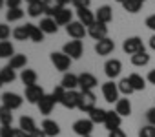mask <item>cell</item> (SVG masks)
I'll use <instances>...</instances> for the list:
<instances>
[{
    "mask_svg": "<svg viewBox=\"0 0 155 137\" xmlns=\"http://www.w3.org/2000/svg\"><path fill=\"white\" fill-rule=\"evenodd\" d=\"M108 137H126V133H124V130H120V128H117V130H113V132H110V135Z\"/></svg>",
    "mask_w": 155,
    "mask_h": 137,
    "instance_id": "48",
    "label": "cell"
},
{
    "mask_svg": "<svg viewBox=\"0 0 155 137\" xmlns=\"http://www.w3.org/2000/svg\"><path fill=\"white\" fill-rule=\"evenodd\" d=\"M150 48H151V49L155 51V35H153V37L150 38Z\"/></svg>",
    "mask_w": 155,
    "mask_h": 137,
    "instance_id": "52",
    "label": "cell"
},
{
    "mask_svg": "<svg viewBox=\"0 0 155 137\" xmlns=\"http://www.w3.org/2000/svg\"><path fill=\"white\" fill-rule=\"evenodd\" d=\"M120 122H122V117H120L117 112H108L106 121H104V126H106L108 132H113V130L120 128Z\"/></svg>",
    "mask_w": 155,
    "mask_h": 137,
    "instance_id": "18",
    "label": "cell"
},
{
    "mask_svg": "<svg viewBox=\"0 0 155 137\" xmlns=\"http://www.w3.org/2000/svg\"><path fill=\"white\" fill-rule=\"evenodd\" d=\"M122 49H124V53H128V55H135V53L142 51V49H144L142 38H140V37H128V38L122 42Z\"/></svg>",
    "mask_w": 155,
    "mask_h": 137,
    "instance_id": "4",
    "label": "cell"
},
{
    "mask_svg": "<svg viewBox=\"0 0 155 137\" xmlns=\"http://www.w3.org/2000/svg\"><path fill=\"white\" fill-rule=\"evenodd\" d=\"M146 26H148L151 31H155V15H150V17L146 18Z\"/></svg>",
    "mask_w": 155,
    "mask_h": 137,
    "instance_id": "47",
    "label": "cell"
},
{
    "mask_svg": "<svg viewBox=\"0 0 155 137\" xmlns=\"http://www.w3.org/2000/svg\"><path fill=\"white\" fill-rule=\"evenodd\" d=\"M22 102H24V99H22L18 93H13V92H6V93L2 95V106L9 108L11 112H13V110H18V108L22 106Z\"/></svg>",
    "mask_w": 155,
    "mask_h": 137,
    "instance_id": "7",
    "label": "cell"
},
{
    "mask_svg": "<svg viewBox=\"0 0 155 137\" xmlns=\"http://www.w3.org/2000/svg\"><path fill=\"white\" fill-rule=\"evenodd\" d=\"M38 28L42 29V33H44V35H53V33H57V29H58V26H57L55 18H51V17H44V18L40 20Z\"/></svg>",
    "mask_w": 155,
    "mask_h": 137,
    "instance_id": "20",
    "label": "cell"
},
{
    "mask_svg": "<svg viewBox=\"0 0 155 137\" xmlns=\"http://www.w3.org/2000/svg\"><path fill=\"white\" fill-rule=\"evenodd\" d=\"M73 132L79 137H90L93 132V122L90 119H79L73 122Z\"/></svg>",
    "mask_w": 155,
    "mask_h": 137,
    "instance_id": "6",
    "label": "cell"
},
{
    "mask_svg": "<svg viewBox=\"0 0 155 137\" xmlns=\"http://www.w3.org/2000/svg\"><path fill=\"white\" fill-rule=\"evenodd\" d=\"M79 102H81V92H77V90H71V92H66L64 95V101L60 102L64 108H79Z\"/></svg>",
    "mask_w": 155,
    "mask_h": 137,
    "instance_id": "13",
    "label": "cell"
},
{
    "mask_svg": "<svg viewBox=\"0 0 155 137\" xmlns=\"http://www.w3.org/2000/svg\"><path fill=\"white\" fill-rule=\"evenodd\" d=\"M77 17H79V22H82L86 28H90L91 24H95V15H93V11H90V8L77 9Z\"/></svg>",
    "mask_w": 155,
    "mask_h": 137,
    "instance_id": "21",
    "label": "cell"
},
{
    "mask_svg": "<svg viewBox=\"0 0 155 137\" xmlns=\"http://www.w3.org/2000/svg\"><path fill=\"white\" fill-rule=\"evenodd\" d=\"M6 4V0H0V9H2V6Z\"/></svg>",
    "mask_w": 155,
    "mask_h": 137,
    "instance_id": "55",
    "label": "cell"
},
{
    "mask_svg": "<svg viewBox=\"0 0 155 137\" xmlns=\"http://www.w3.org/2000/svg\"><path fill=\"white\" fill-rule=\"evenodd\" d=\"M97 104V97L93 92H81V102H79V110L84 113H90Z\"/></svg>",
    "mask_w": 155,
    "mask_h": 137,
    "instance_id": "2",
    "label": "cell"
},
{
    "mask_svg": "<svg viewBox=\"0 0 155 137\" xmlns=\"http://www.w3.org/2000/svg\"><path fill=\"white\" fill-rule=\"evenodd\" d=\"M115 112L120 117H128L131 113V102H130V99H119L115 102Z\"/></svg>",
    "mask_w": 155,
    "mask_h": 137,
    "instance_id": "25",
    "label": "cell"
},
{
    "mask_svg": "<svg viewBox=\"0 0 155 137\" xmlns=\"http://www.w3.org/2000/svg\"><path fill=\"white\" fill-rule=\"evenodd\" d=\"M66 92H68V90H64V88L58 84V86H55V90L51 92V95H53V99H55L57 102H62V101H64V95H66Z\"/></svg>",
    "mask_w": 155,
    "mask_h": 137,
    "instance_id": "40",
    "label": "cell"
},
{
    "mask_svg": "<svg viewBox=\"0 0 155 137\" xmlns=\"http://www.w3.org/2000/svg\"><path fill=\"white\" fill-rule=\"evenodd\" d=\"M66 33L73 38V40H81L86 33H88V29H86V26L82 24V22H69L68 26H66Z\"/></svg>",
    "mask_w": 155,
    "mask_h": 137,
    "instance_id": "8",
    "label": "cell"
},
{
    "mask_svg": "<svg viewBox=\"0 0 155 137\" xmlns=\"http://www.w3.org/2000/svg\"><path fill=\"white\" fill-rule=\"evenodd\" d=\"M15 55V48L9 40L0 42V58H11Z\"/></svg>",
    "mask_w": 155,
    "mask_h": 137,
    "instance_id": "32",
    "label": "cell"
},
{
    "mask_svg": "<svg viewBox=\"0 0 155 137\" xmlns=\"http://www.w3.org/2000/svg\"><path fill=\"white\" fill-rule=\"evenodd\" d=\"M111 18H113V9L110 6H101L97 9V13H95V20L97 22L108 24V22H111Z\"/></svg>",
    "mask_w": 155,
    "mask_h": 137,
    "instance_id": "19",
    "label": "cell"
},
{
    "mask_svg": "<svg viewBox=\"0 0 155 137\" xmlns=\"http://www.w3.org/2000/svg\"><path fill=\"white\" fill-rule=\"evenodd\" d=\"M140 2H142V4H144V2H146V0H140Z\"/></svg>",
    "mask_w": 155,
    "mask_h": 137,
    "instance_id": "58",
    "label": "cell"
},
{
    "mask_svg": "<svg viewBox=\"0 0 155 137\" xmlns=\"http://www.w3.org/2000/svg\"><path fill=\"white\" fill-rule=\"evenodd\" d=\"M119 86L113 82V81H108V82H104L102 84V95H104V101L106 102H110V104H113V102H117L119 101Z\"/></svg>",
    "mask_w": 155,
    "mask_h": 137,
    "instance_id": "5",
    "label": "cell"
},
{
    "mask_svg": "<svg viewBox=\"0 0 155 137\" xmlns=\"http://www.w3.org/2000/svg\"><path fill=\"white\" fill-rule=\"evenodd\" d=\"M117 86H119V92H120L122 95H126V97H128V95H131V93L135 92V90L131 88V84H130V81H128V77H124V79H120V82H119Z\"/></svg>",
    "mask_w": 155,
    "mask_h": 137,
    "instance_id": "38",
    "label": "cell"
},
{
    "mask_svg": "<svg viewBox=\"0 0 155 137\" xmlns=\"http://www.w3.org/2000/svg\"><path fill=\"white\" fill-rule=\"evenodd\" d=\"M9 35H13V31L9 29V26H8V24H0V42L8 40Z\"/></svg>",
    "mask_w": 155,
    "mask_h": 137,
    "instance_id": "42",
    "label": "cell"
},
{
    "mask_svg": "<svg viewBox=\"0 0 155 137\" xmlns=\"http://www.w3.org/2000/svg\"><path fill=\"white\" fill-rule=\"evenodd\" d=\"M117 2H120V4H122V2H124V0H117Z\"/></svg>",
    "mask_w": 155,
    "mask_h": 137,
    "instance_id": "57",
    "label": "cell"
},
{
    "mask_svg": "<svg viewBox=\"0 0 155 137\" xmlns=\"http://www.w3.org/2000/svg\"><path fill=\"white\" fill-rule=\"evenodd\" d=\"M88 35L91 38H95L97 42L102 40V38H106L108 37V24H102V22H97L95 20V24H91L88 28Z\"/></svg>",
    "mask_w": 155,
    "mask_h": 137,
    "instance_id": "10",
    "label": "cell"
},
{
    "mask_svg": "<svg viewBox=\"0 0 155 137\" xmlns=\"http://www.w3.org/2000/svg\"><path fill=\"white\" fill-rule=\"evenodd\" d=\"M20 4H22V0H6V6H8V9L20 8Z\"/></svg>",
    "mask_w": 155,
    "mask_h": 137,
    "instance_id": "46",
    "label": "cell"
},
{
    "mask_svg": "<svg viewBox=\"0 0 155 137\" xmlns=\"http://www.w3.org/2000/svg\"><path fill=\"white\" fill-rule=\"evenodd\" d=\"M40 130L46 133V137H57V135L60 133V126H58V122H55L53 119H44Z\"/></svg>",
    "mask_w": 155,
    "mask_h": 137,
    "instance_id": "16",
    "label": "cell"
},
{
    "mask_svg": "<svg viewBox=\"0 0 155 137\" xmlns=\"http://www.w3.org/2000/svg\"><path fill=\"white\" fill-rule=\"evenodd\" d=\"M0 77H2L4 84H8V82H13V81L17 79V75H15V70H11L9 66H4L2 70H0Z\"/></svg>",
    "mask_w": 155,
    "mask_h": 137,
    "instance_id": "36",
    "label": "cell"
},
{
    "mask_svg": "<svg viewBox=\"0 0 155 137\" xmlns=\"http://www.w3.org/2000/svg\"><path fill=\"white\" fill-rule=\"evenodd\" d=\"M115 49V42L110 38V37H106V38H102V40H99L97 44H95V51H97V55H110L111 51Z\"/></svg>",
    "mask_w": 155,
    "mask_h": 137,
    "instance_id": "15",
    "label": "cell"
},
{
    "mask_svg": "<svg viewBox=\"0 0 155 137\" xmlns=\"http://www.w3.org/2000/svg\"><path fill=\"white\" fill-rule=\"evenodd\" d=\"M26 29H28V33H29V40H33V42H42V40H44V33H42V29H40L38 26L28 22V24H26Z\"/></svg>",
    "mask_w": 155,
    "mask_h": 137,
    "instance_id": "26",
    "label": "cell"
},
{
    "mask_svg": "<svg viewBox=\"0 0 155 137\" xmlns=\"http://www.w3.org/2000/svg\"><path fill=\"white\" fill-rule=\"evenodd\" d=\"M42 13H46L42 0H40V2H33V4H29V6H28V15H29V17L37 18V17H40Z\"/></svg>",
    "mask_w": 155,
    "mask_h": 137,
    "instance_id": "34",
    "label": "cell"
},
{
    "mask_svg": "<svg viewBox=\"0 0 155 137\" xmlns=\"http://www.w3.org/2000/svg\"><path fill=\"white\" fill-rule=\"evenodd\" d=\"M42 4H44V9H46V17H55L66 4H64V0H42Z\"/></svg>",
    "mask_w": 155,
    "mask_h": 137,
    "instance_id": "14",
    "label": "cell"
},
{
    "mask_svg": "<svg viewBox=\"0 0 155 137\" xmlns=\"http://www.w3.org/2000/svg\"><path fill=\"white\" fill-rule=\"evenodd\" d=\"M146 121H148V124L155 126V106H153V108H150V110L146 112Z\"/></svg>",
    "mask_w": 155,
    "mask_h": 137,
    "instance_id": "44",
    "label": "cell"
},
{
    "mask_svg": "<svg viewBox=\"0 0 155 137\" xmlns=\"http://www.w3.org/2000/svg\"><path fill=\"white\" fill-rule=\"evenodd\" d=\"M55 104H57V101H55V99H53V95L49 93V95H44L37 106H38V110H40V113H42V115H49V113H51V110L55 108Z\"/></svg>",
    "mask_w": 155,
    "mask_h": 137,
    "instance_id": "17",
    "label": "cell"
},
{
    "mask_svg": "<svg viewBox=\"0 0 155 137\" xmlns=\"http://www.w3.org/2000/svg\"><path fill=\"white\" fill-rule=\"evenodd\" d=\"M146 81H148L150 84H155V70H150V73H148Z\"/></svg>",
    "mask_w": 155,
    "mask_h": 137,
    "instance_id": "49",
    "label": "cell"
},
{
    "mask_svg": "<svg viewBox=\"0 0 155 137\" xmlns=\"http://www.w3.org/2000/svg\"><path fill=\"white\" fill-rule=\"evenodd\" d=\"M139 137H155V126L146 124L139 130Z\"/></svg>",
    "mask_w": 155,
    "mask_h": 137,
    "instance_id": "41",
    "label": "cell"
},
{
    "mask_svg": "<svg viewBox=\"0 0 155 137\" xmlns=\"http://www.w3.org/2000/svg\"><path fill=\"white\" fill-rule=\"evenodd\" d=\"M122 8H124V11H128V13H139L140 8H142V2H140V0H124V2H122Z\"/></svg>",
    "mask_w": 155,
    "mask_h": 137,
    "instance_id": "35",
    "label": "cell"
},
{
    "mask_svg": "<svg viewBox=\"0 0 155 137\" xmlns=\"http://www.w3.org/2000/svg\"><path fill=\"white\" fill-rule=\"evenodd\" d=\"M20 81L24 82L26 88L37 84V72H35V70H22V73H20Z\"/></svg>",
    "mask_w": 155,
    "mask_h": 137,
    "instance_id": "31",
    "label": "cell"
},
{
    "mask_svg": "<svg viewBox=\"0 0 155 137\" xmlns=\"http://www.w3.org/2000/svg\"><path fill=\"white\" fill-rule=\"evenodd\" d=\"M15 130H17V128L2 126V128H0V137H13V135H15Z\"/></svg>",
    "mask_w": 155,
    "mask_h": 137,
    "instance_id": "43",
    "label": "cell"
},
{
    "mask_svg": "<svg viewBox=\"0 0 155 137\" xmlns=\"http://www.w3.org/2000/svg\"><path fill=\"white\" fill-rule=\"evenodd\" d=\"M148 62H150V55H148V51H146V49H142V51H139V53L131 55V64H133V66L142 68V66H146Z\"/></svg>",
    "mask_w": 155,
    "mask_h": 137,
    "instance_id": "30",
    "label": "cell"
},
{
    "mask_svg": "<svg viewBox=\"0 0 155 137\" xmlns=\"http://www.w3.org/2000/svg\"><path fill=\"white\" fill-rule=\"evenodd\" d=\"M13 137H29V135H28L26 132H22L20 128H17V130H15V135H13Z\"/></svg>",
    "mask_w": 155,
    "mask_h": 137,
    "instance_id": "51",
    "label": "cell"
},
{
    "mask_svg": "<svg viewBox=\"0 0 155 137\" xmlns=\"http://www.w3.org/2000/svg\"><path fill=\"white\" fill-rule=\"evenodd\" d=\"M120 72H122V62H120L119 58H110V60H106V64H104V73H106L108 79L119 77Z\"/></svg>",
    "mask_w": 155,
    "mask_h": 137,
    "instance_id": "9",
    "label": "cell"
},
{
    "mask_svg": "<svg viewBox=\"0 0 155 137\" xmlns=\"http://www.w3.org/2000/svg\"><path fill=\"white\" fill-rule=\"evenodd\" d=\"M106 115H108V112H106L104 108H93V110L90 112V121H91L93 124H104Z\"/></svg>",
    "mask_w": 155,
    "mask_h": 137,
    "instance_id": "28",
    "label": "cell"
},
{
    "mask_svg": "<svg viewBox=\"0 0 155 137\" xmlns=\"http://www.w3.org/2000/svg\"><path fill=\"white\" fill-rule=\"evenodd\" d=\"M0 124L2 126H11L13 124V113L6 106H0Z\"/></svg>",
    "mask_w": 155,
    "mask_h": 137,
    "instance_id": "33",
    "label": "cell"
},
{
    "mask_svg": "<svg viewBox=\"0 0 155 137\" xmlns=\"http://www.w3.org/2000/svg\"><path fill=\"white\" fill-rule=\"evenodd\" d=\"M18 128H20L22 132H26L28 135L33 133L35 130H38L37 124H35V121H33V117H29V115H22V117H20V121H18Z\"/></svg>",
    "mask_w": 155,
    "mask_h": 137,
    "instance_id": "23",
    "label": "cell"
},
{
    "mask_svg": "<svg viewBox=\"0 0 155 137\" xmlns=\"http://www.w3.org/2000/svg\"><path fill=\"white\" fill-rule=\"evenodd\" d=\"M90 137H91V135H90Z\"/></svg>",
    "mask_w": 155,
    "mask_h": 137,
    "instance_id": "59",
    "label": "cell"
},
{
    "mask_svg": "<svg viewBox=\"0 0 155 137\" xmlns=\"http://www.w3.org/2000/svg\"><path fill=\"white\" fill-rule=\"evenodd\" d=\"M4 86V81H2V77H0V88H2Z\"/></svg>",
    "mask_w": 155,
    "mask_h": 137,
    "instance_id": "56",
    "label": "cell"
},
{
    "mask_svg": "<svg viewBox=\"0 0 155 137\" xmlns=\"http://www.w3.org/2000/svg\"><path fill=\"white\" fill-rule=\"evenodd\" d=\"M26 64H28V57L22 55V53H18V55H13L9 58L8 66L11 68V70H20V68H26Z\"/></svg>",
    "mask_w": 155,
    "mask_h": 137,
    "instance_id": "29",
    "label": "cell"
},
{
    "mask_svg": "<svg viewBox=\"0 0 155 137\" xmlns=\"http://www.w3.org/2000/svg\"><path fill=\"white\" fill-rule=\"evenodd\" d=\"M128 81H130V84H131V88H133L135 92H142V90L146 88V79L140 77L139 73H131V75H128Z\"/></svg>",
    "mask_w": 155,
    "mask_h": 137,
    "instance_id": "27",
    "label": "cell"
},
{
    "mask_svg": "<svg viewBox=\"0 0 155 137\" xmlns=\"http://www.w3.org/2000/svg\"><path fill=\"white\" fill-rule=\"evenodd\" d=\"M91 0H75V8L77 9H82V8H90Z\"/></svg>",
    "mask_w": 155,
    "mask_h": 137,
    "instance_id": "45",
    "label": "cell"
},
{
    "mask_svg": "<svg viewBox=\"0 0 155 137\" xmlns=\"http://www.w3.org/2000/svg\"><path fill=\"white\" fill-rule=\"evenodd\" d=\"M22 17H24V11H22V8L8 9V13H6V18H8V22H15V20H20Z\"/></svg>",
    "mask_w": 155,
    "mask_h": 137,
    "instance_id": "39",
    "label": "cell"
},
{
    "mask_svg": "<svg viewBox=\"0 0 155 137\" xmlns=\"http://www.w3.org/2000/svg\"><path fill=\"white\" fill-rule=\"evenodd\" d=\"M60 86L68 92L75 90L77 86H79V75H73V73H64L62 81H60Z\"/></svg>",
    "mask_w": 155,
    "mask_h": 137,
    "instance_id": "22",
    "label": "cell"
},
{
    "mask_svg": "<svg viewBox=\"0 0 155 137\" xmlns=\"http://www.w3.org/2000/svg\"><path fill=\"white\" fill-rule=\"evenodd\" d=\"M29 137H46V133L42 130H35L33 133H29Z\"/></svg>",
    "mask_w": 155,
    "mask_h": 137,
    "instance_id": "50",
    "label": "cell"
},
{
    "mask_svg": "<svg viewBox=\"0 0 155 137\" xmlns=\"http://www.w3.org/2000/svg\"><path fill=\"white\" fill-rule=\"evenodd\" d=\"M71 17H73V13L68 9V8H62L53 18H55V22H57V26H68L69 22H73L71 20Z\"/></svg>",
    "mask_w": 155,
    "mask_h": 137,
    "instance_id": "24",
    "label": "cell"
},
{
    "mask_svg": "<svg viewBox=\"0 0 155 137\" xmlns=\"http://www.w3.org/2000/svg\"><path fill=\"white\" fill-rule=\"evenodd\" d=\"M49 58H51V62H53V66L57 68L58 72H68L69 70V66H71V58L64 53V51H53L51 55H49Z\"/></svg>",
    "mask_w": 155,
    "mask_h": 137,
    "instance_id": "1",
    "label": "cell"
},
{
    "mask_svg": "<svg viewBox=\"0 0 155 137\" xmlns=\"http://www.w3.org/2000/svg\"><path fill=\"white\" fill-rule=\"evenodd\" d=\"M13 38H15V40H20V42L28 40V38H29V33H28L26 26H18V28H15V29H13Z\"/></svg>",
    "mask_w": 155,
    "mask_h": 137,
    "instance_id": "37",
    "label": "cell"
},
{
    "mask_svg": "<svg viewBox=\"0 0 155 137\" xmlns=\"http://www.w3.org/2000/svg\"><path fill=\"white\" fill-rule=\"evenodd\" d=\"M97 84H99V81H97V77H95L93 73L84 72V73L79 75V88H81L82 92H91Z\"/></svg>",
    "mask_w": 155,
    "mask_h": 137,
    "instance_id": "11",
    "label": "cell"
},
{
    "mask_svg": "<svg viewBox=\"0 0 155 137\" xmlns=\"http://www.w3.org/2000/svg\"><path fill=\"white\" fill-rule=\"evenodd\" d=\"M28 4H33V2H40V0H26Z\"/></svg>",
    "mask_w": 155,
    "mask_h": 137,
    "instance_id": "54",
    "label": "cell"
},
{
    "mask_svg": "<svg viewBox=\"0 0 155 137\" xmlns=\"http://www.w3.org/2000/svg\"><path fill=\"white\" fill-rule=\"evenodd\" d=\"M44 95L46 93H44L42 86H38V84H33V86H28L26 88V101L31 102V104H38Z\"/></svg>",
    "mask_w": 155,
    "mask_h": 137,
    "instance_id": "12",
    "label": "cell"
},
{
    "mask_svg": "<svg viewBox=\"0 0 155 137\" xmlns=\"http://www.w3.org/2000/svg\"><path fill=\"white\" fill-rule=\"evenodd\" d=\"M62 51H64L71 60H73V58H81V57H82V51H84V46H82L81 40H69V42L64 44Z\"/></svg>",
    "mask_w": 155,
    "mask_h": 137,
    "instance_id": "3",
    "label": "cell"
},
{
    "mask_svg": "<svg viewBox=\"0 0 155 137\" xmlns=\"http://www.w3.org/2000/svg\"><path fill=\"white\" fill-rule=\"evenodd\" d=\"M64 4H75V0H64Z\"/></svg>",
    "mask_w": 155,
    "mask_h": 137,
    "instance_id": "53",
    "label": "cell"
}]
</instances>
